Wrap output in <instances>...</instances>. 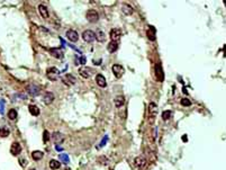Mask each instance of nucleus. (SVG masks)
<instances>
[{"label": "nucleus", "instance_id": "f257e3e1", "mask_svg": "<svg viewBox=\"0 0 226 170\" xmlns=\"http://www.w3.org/2000/svg\"><path fill=\"white\" fill-rule=\"evenodd\" d=\"M146 164H147V160H146V158H145L144 155H140V157H136V158H135L134 166L136 169H138V170L144 169V168L146 167Z\"/></svg>", "mask_w": 226, "mask_h": 170}, {"label": "nucleus", "instance_id": "f03ea898", "mask_svg": "<svg viewBox=\"0 0 226 170\" xmlns=\"http://www.w3.org/2000/svg\"><path fill=\"white\" fill-rule=\"evenodd\" d=\"M59 76H60V71L58 68H55V67H51L50 69H47V71H46V77L52 80V81H55V80H58L59 79Z\"/></svg>", "mask_w": 226, "mask_h": 170}, {"label": "nucleus", "instance_id": "7ed1b4c3", "mask_svg": "<svg viewBox=\"0 0 226 170\" xmlns=\"http://www.w3.org/2000/svg\"><path fill=\"white\" fill-rule=\"evenodd\" d=\"M156 113H158V106H156V104L153 102H151L149 104V117H150V123L152 124L153 123V119L154 117L156 116Z\"/></svg>", "mask_w": 226, "mask_h": 170}, {"label": "nucleus", "instance_id": "20e7f679", "mask_svg": "<svg viewBox=\"0 0 226 170\" xmlns=\"http://www.w3.org/2000/svg\"><path fill=\"white\" fill-rule=\"evenodd\" d=\"M86 18H87V19H88V22H90V23H96V22L99 19V15H98V13H97L96 10L90 9V10H88V11H87V14H86Z\"/></svg>", "mask_w": 226, "mask_h": 170}, {"label": "nucleus", "instance_id": "39448f33", "mask_svg": "<svg viewBox=\"0 0 226 170\" xmlns=\"http://www.w3.org/2000/svg\"><path fill=\"white\" fill-rule=\"evenodd\" d=\"M82 38L87 43H91L93 41H96V34L92 32L91 29H87L82 33Z\"/></svg>", "mask_w": 226, "mask_h": 170}, {"label": "nucleus", "instance_id": "423d86ee", "mask_svg": "<svg viewBox=\"0 0 226 170\" xmlns=\"http://www.w3.org/2000/svg\"><path fill=\"white\" fill-rule=\"evenodd\" d=\"M26 90L28 91V94L32 95V96H37L40 94V91H41V87L35 85V84H31V85H28L26 87Z\"/></svg>", "mask_w": 226, "mask_h": 170}, {"label": "nucleus", "instance_id": "0eeeda50", "mask_svg": "<svg viewBox=\"0 0 226 170\" xmlns=\"http://www.w3.org/2000/svg\"><path fill=\"white\" fill-rule=\"evenodd\" d=\"M113 73L115 75L116 78H120L125 73V69L123 68L120 64H114L113 65Z\"/></svg>", "mask_w": 226, "mask_h": 170}, {"label": "nucleus", "instance_id": "6e6552de", "mask_svg": "<svg viewBox=\"0 0 226 170\" xmlns=\"http://www.w3.org/2000/svg\"><path fill=\"white\" fill-rule=\"evenodd\" d=\"M122 37V32L117 29V28H114L110 31V38H111V42H116L118 43V41L120 40Z\"/></svg>", "mask_w": 226, "mask_h": 170}, {"label": "nucleus", "instance_id": "1a4fd4ad", "mask_svg": "<svg viewBox=\"0 0 226 170\" xmlns=\"http://www.w3.org/2000/svg\"><path fill=\"white\" fill-rule=\"evenodd\" d=\"M52 139H53V141H54V143H55V144L59 145L60 143H62V142L64 141L65 136L63 135L61 132H54V133L52 134Z\"/></svg>", "mask_w": 226, "mask_h": 170}, {"label": "nucleus", "instance_id": "9d476101", "mask_svg": "<svg viewBox=\"0 0 226 170\" xmlns=\"http://www.w3.org/2000/svg\"><path fill=\"white\" fill-rule=\"evenodd\" d=\"M63 82L67 86H73L76 82V79H75L74 77L72 76V75H70V73H67L65 76L63 77Z\"/></svg>", "mask_w": 226, "mask_h": 170}, {"label": "nucleus", "instance_id": "9b49d317", "mask_svg": "<svg viewBox=\"0 0 226 170\" xmlns=\"http://www.w3.org/2000/svg\"><path fill=\"white\" fill-rule=\"evenodd\" d=\"M53 100H54V95H53V93H51V91H46L45 94L43 95V102H45L46 105H50V104H52Z\"/></svg>", "mask_w": 226, "mask_h": 170}, {"label": "nucleus", "instance_id": "f8f14e48", "mask_svg": "<svg viewBox=\"0 0 226 170\" xmlns=\"http://www.w3.org/2000/svg\"><path fill=\"white\" fill-rule=\"evenodd\" d=\"M10 152L14 155H18L19 153L22 152V145L19 144L18 142H14L11 144V148H10Z\"/></svg>", "mask_w": 226, "mask_h": 170}, {"label": "nucleus", "instance_id": "ddd939ff", "mask_svg": "<svg viewBox=\"0 0 226 170\" xmlns=\"http://www.w3.org/2000/svg\"><path fill=\"white\" fill-rule=\"evenodd\" d=\"M146 35H147V38L150 41H155V36H156V31L153 26H149L147 27V31H146Z\"/></svg>", "mask_w": 226, "mask_h": 170}, {"label": "nucleus", "instance_id": "4468645a", "mask_svg": "<svg viewBox=\"0 0 226 170\" xmlns=\"http://www.w3.org/2000/svg\"><path fill=\"white\" fill-rule=\"evenodd\" d=\"M67 37L71 41V42H76L78 40H79V35L78 33L73 31V29H70V31H67Z\"/></svg>", "mask_w": 226, "mask_h": 170}, {"label": "nucleus", "instance_id": "2eb2a0df", "mask_svg": "<svg viewBox=\"0 0 226 170\" xmlns=\"http://www.w3.org/2000/svg\"><path fill=\"white\" fill-rule=\"evenodd\" d=\"M155 75H156V79H158L159 81H163V79H164V73H163V70H162L161 64H156V67H155Z\"/></svg>", "mask_w": 226, "mask_h": 170}, {"label": "nucleus", "instance_id": "dca6fc26", "mask_svg": "<svg viewBox=\"0 0 226 170\" xmlns=\"http://www.w3.org/2000/svg\"><path fill=\"white\" fill-rule=\"evenodd\" d=\"M50 53L56 59H63L64 58V53L60 49H50Z\"/></svg>", "mask_w": 226, "mask_h": 170}, {"label": "nucleus", "instance_id": "f3484780", "mask_svg": "<svg viewBox=\"0 0 226 170\" xmlns=\"http://www.w3.org/2000/svg\"><path fill=\"white\" fill-rule=\"evenodd\" d=\"M96 82L101 88H105L107 86V81H106L105 77L102 76V75H97V77H96Z\"/></svg>", "mask_w": 226, "mask_h": 170}, {"label": "nucleus", "instance_id": "a211bd4d", "mask_svg": "<svg viewBox=\"0 0 226 170\" xmlns=\"http://www.w3.org/2000/svg\"><path fill=\"white\" fill-rule=\"evenodd\" d=\"M38 11H40V14H41V16L43 18H49V10H47V8L45 6L40 5L38 6Z\"/></svg>", "mask_w": 226, "mask_h": 170}, {"label": "nucleus", "instance_id": "6ab92c4d", "mask_svg": "<svg viewBox=\"0 0 226 170\" xmlns=\"http://www.w3.org/2000/svg\"><path fill=\"white\" fill-rule=\"evenodd\" d=\"M28 111L31 113V115H33V116H38L40 115V108L35 105H29Z\"/></svg>", "mask_w": 226, "mask_h": 170}, {"label": "nucleus", "instance_id": "aec40b11", "mask_svg": "<svg viewBox=\"0 0 226 170\" xmlns=\"http://www.w3.org/2000/svg\"><path fill=\"white\" fill-rule=\"evenodd\" d=\"M115 106L116 107H122L124 104H125V98H124V96H117L116 98H115Z\"/></svg>", "mask_w": 226, "mask_h": 170}, {"label": "nucleus", "instance_id": "412c9836", "mask_svg": "<svg viewBox=\"0 0 226 170\" xmlns=\"http://www.w3.org/2000/svg\"><path fill=\"white\" fill-rule=\"evenodd\" d=\"M79 73H80V76L82 77L83 79H88V78H90V71L88 70L87 68H81L79 69Z\"/></svg>", "mask_w": 226, "mask_h": 170}, {"label": "nucleus", "instance_id": "4be33fe9", "mask_svg": "<svg viewBox=\"0 0 226 170\" xmlns=\"http://www.w3.org/2000/svg\"><path fill=\"white\" fill-rule=\"evenodd\" d=\"M123 13L128 16V15H132V14L134 13V10H133V8H132L128 3H124V5H123Z\"/></svg>", "mask_w": 226, "mask_h": 170}, {"label": "nucleus", "instance_id": "5701e85b", "mask_svg": "<svg viewBox=\"0 0 226 170\" xmlns=\"http://www.w3.org/2000/svg\"><path fill=\"white\" fill-rule=\"evenodd\" d=\"M107 49H108V51L110 52V53H114V52H116L118 50V43L110 42L108 44V46H107Z\"/></svg>", "mask_w": 226, "mask_h": 170}, {"label": "nucleus", "instance_id": "b1692460", "mask_svg": "<svg viewBox=\"0 0 226 170\" xmlns=\"http://www.w3.org/2000/svg\"><path fill=\"white\" fill-rule=\"evenodd\" d=\"M43 157H44V153L42 151H33L32 152V158L34 160H41Z\"/></svg>", "mask_w": 226, "mask_h": 170}, {"label": "nucleus", "instance_id": "393cba45", "mask_svg": "<svg viewBox=\"0 0 226 170\" xmlns=\"http://www.w3.org/2000/svg\"><path fill=\"white\" fill-rule=\"evenodd\" d=\"M61 167V163H60V161H58V160H51L50 161V168L52 170H58Z\"/></svg>", "mask_w": 226, "mask_h": 170}, {"label": "nucleus", "instance_id": "a878e982", "mask_svg": "<svg viewBox=\"0 0 226 170\" xmlns=\"http://www.w3.org/2000/svg\"><path fill=\"white\" fill-rule=\"evenodd\" d=\"M96 34V40H98L99 42H104L105 41V38H106V36L104 34V32H101V31H98L97 33H95Z\"/></svg>", "mask_w": 226, "mask_h": 170}, {"label": "nucleus", "instance_id": "bb28decb", "mask_svg": "<svg viewBox=\"0 0 226 170\" xmlns=\"http://www.w3.org/2000/svg\"><path fill=\"white\" fill-rule=\"evenodd\" d=\"M171 116H172V111H164L162 113V118L164 121H168L169 118H171Z\"/></svg>", "mask_w": 226, "mask_h": 170}, {"label": "nucleus", "instance_id": "cd10ccee", "mask_svg": "<svg viewBox=\"0 0 226 170\" xmlns=\"http://www.w3.org/2000/svg\"><path fill=\"white\" fill-rule=\"evenodd\" d=\"M60 160L62 162H64V163H69L70 162V159H69V155L67 154H64V153H62V154H60L59 155Z\"/></svg>", "mask_w": 226, "mask_h": 170}, {"label": "nucleus", "instance_id": "c85d7f7f", "mask_svg": "<svg viewBox=\"0 0 226 170\" xmlns=\"http://www.w3.org/2000/svg\"><path fill=\"white\" fill-rule=\"evenodd\" d=\"M8 117L10 119H16L17 118V111L16 109H10L8 111Z\"/></svg>", "mask_w": 226, "mask_h": 170}, {"label": "nucleus", "instance_id": "c756f323", "mask_svg": "<svg viewBox=\"0 0 226 170\" xmlns=\"http://www.w3.org/2000/svg\"><path fill=\"white\" fill-rule=\"evenodd\" d=\"M9 135V130L7 128H0V136L1 137H7Z\"/></svg>", "mask_w": 226, "mask_h": 170}, {"label": "nucleus", "instance_id": "7c9ffc66", "mask_svg": "<svg viewBox=\"0 0 226 170\" xmlns=\"http://www.w3.org/2000/svg\"><path fill=\"white\" fill-rule=\"evenodd\" d=\"M180 102H181V105H182V106H186V107H188V106H190V105H191V102H190L188 98H182Z\"/></svg>", "mask_w": 226, "mask_h": 170}, {"label": "nucleus", "instance_id": "2f4dec72", "mask_svg": "<svg viewBox=\"0 0 226 170\" xmlns=\"http://www.w3.org/2000/svg\"><path fill=\"white\" fill-rule=\"evenodd\" d=\"M49 140H50V134H49V132H47V131H44V133H43V141L46 143Z\"/></svg>", "mask_w": 226, "mask_h": 170}, {"label": "nucleus", "instance_id": "473e14b6", "mask_svg": "<svg viewBox=\"0 0 226 170\" xmlns=\"http://www.w3.org/2000/svg\"><path fill=\"white\" fill-rule=\"evenodd\" d=\"M3 100H0V114H3V108H5V104Z\"/></svg>", "mask_w": 226, "mask_h": 170}, {"label": "nucleus", "instance_id": "72a5a7b5", "mask_svg": "<svg viewBox=\"0 0 226 170\" xmlns=\"http://www.w3.org/2000/svg\"><path fill=\"white\" fill-rule=\"evenodd\" d=\"M156 135H158V131H156V128H153V140H155Z\"/></svg>", "mask_w": 226, "mask_h": 170}, {"label": "nucleus", "instance_id": "f704fd0d", "mask_svg": "<svg viewBox=\"0 0 226 170\" xmlns=\"http://www.w3.org/2000/svg\"><path fill=\"white\" fill-rule=\"evenodd\" d=\"M55 150H56V151H62V150H63V148H61L60 145L56 144L55 145Z\"/></svg>", "mask_w": 226, "mask_h": 170}, {"label": "nucleus", "instance_id": "c9c22d12", "mask_svg": "<svg viewBox=\"0 0 226 170\" xmlns=\"http://www.w3.org/2000/svg\"><path fill=\"white\" fill-rule=\"evenodd\" d=\"M182 141H184V142H187V141H188V139H187V135H186V134L182 135Z\"/></svg>", "mask_w": 226, "mask_h": 170}, {"label": "nucleus", "instance_id": "e433bc0d", "mask_svg": "<svg viewBox=\"0 0 226 170\" xmlns=\"http://www.w3.org/2000/svg\"><path fill=\"white\" fill-rule=\"evenodd\" d=\"M86 62H87L86 58H81V63H82V64H86Z\"/></svg>", "mask_w": 226, "mask_h": 170}, {"label": "nucleus", "instance_id": "4c0bfd02", "mask_svg": "<svg viewBox=\"0 0 226 170\" xmlns=\"http://www.w3.org/2000/svg\"><path fill=\"white\" fill-rule=\"evenodd\" d=\"M29 170H35V169H29Z\"/></svg>", "mask_w": 226, "mask_h": 170}]
</instances>
